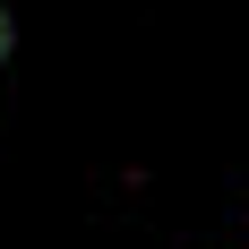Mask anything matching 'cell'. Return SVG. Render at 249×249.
I'll return each instance as SVG.
<instances>
[{"mask_svg": "<svg viewBox=\"0 0 249 249\" xmlns=\"http://www.w3.org/2000/svg\"><path fill=\"white\" fill-rule=\"evenodd\" d=\"M9 43H18V18H9V9H0V60H9Z\"/></svg>", "mask_w": 249, "mask_h": 249, "instance_id": "6da1fadb", "label": "cell"}]
</instances>
